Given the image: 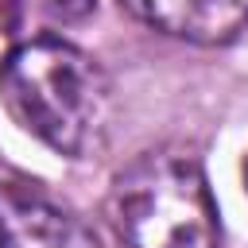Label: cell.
Masks as SVG:
<instances>
[{
	"label": "cell",
	"instance_id": "1",
	"mask_svg": "<svg viewBox=\"0 0 248 248\" xmlns=\"http://www.w3.org/2000/svg\"><path fill=\"white\" fill-rule=\"evenodd\" d=\"M0 97L8 112L58 155H89L105 143L112 120V85L105 70L66 39H27L0 62Z\"/></svg>",
	"mask_w": 248,
	"mask_h": 248
},
{
	"label": "cell",
	"instance_id": "2",
	"mask_svg": "<svg viewBox=\"0 0 248 248\" xmlns=\"http://www.w3.org/2000/svg\"><path fill=\"white\" fill-rule=\"evenodd\" d=\"M108 217L128 248H217L221 240L205 170L186 151L132 159L112 182Z\"/></svg>",
	"mask_w": 248,
	"mask_h": 248
},
{
	"label": "cell",
	"instance_id": "3",
	"mask_svg": "<svg viewBox=\"0 0 248 248\" xmlns=\"http://www.w3.org/2000/svg\"><path fill=\"white\" fill-rule=\"evenodd\" d=\"M0 248H101V240L50 198L0 182Z\"/></svg>",
	"mask_w": 248,
	"mask_h": 248
},
{
	"label": "cell",
	"instance_id": "4",
	"mask_svg": "<svg viewBox=\"0 0 248 248\" xmlns=\"http://www.w3.org/2000/svg\"><path fill=\"white\" fill-rule=\"evenodd\" d=\"M140 23L198 46H217L248 27V0H120Z\"/></svg>",
	"mask_w": 248,
	"mask_h": 248
},
{
	"label": "cell",
	"instance_id": "5",
	"mask_svg": "<svg viewBox=\"0 0 248 248\" xmlns=\"http://www.w3.org/2000/svg\"><path fill=\"white\" fill-rule=\"evenodd\" d=\"M43 4H46V12H50L54 19H62V23H81V19L93 12L97 0H43Z\"/></svg>",
	"mask_w": 248,
	"mask_h": 248
},
{
	"label": "cell",
	"instance_id": "6",
	"mask_svg": "<svg viewBox=\"0 0 248 248\" xmlns=\"http://www.w3.org/2000/svg\"><path fill=\"white\" fill-rule=\"evenodd\" d=\"M16 23V0H0V31Z\"/></svg>",
	"mask_w": 248,
	"mask_h": 248
}]
</instances>
